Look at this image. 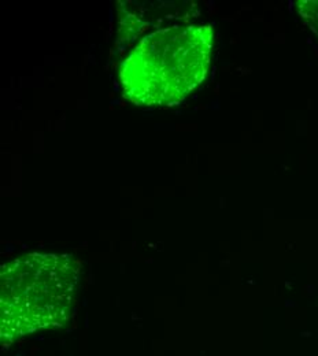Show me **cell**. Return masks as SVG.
Returning a JSON list of instances; mask_svg holds the SVG:
<instances>
[{"instance_id":"6da1fadb","label":"cell","mask_w":318,"mask_h":356,"mask_svg":"<svg viewBox=\"0 0 318 356\" xmlns=\"http://www.w3.org/2000/svg\"><path fill=\"white\" fill-rule=\"evenodd\" d=\"M81 262L67 254L32 252L0 267V344L61 329L73 315Z\"/></svg>"},{"instance_id":"7a4b0ae2","label":"cell","mask_w":318,"mask_h":356,"mask_svg":"<svg viewBox=\"0 0 318 356\" xmlns=\"http://www.w3.org/2000/svg\"><path fill=\"white\" fill-rule=\"evenodd\" d=\"M213 44L210 25H175L148 33L120 66L124 97L145 107L180 104L206 80Z\"/></svg>"},{"instance_id":"3957f363","label":"cell","mask_w":318,"mask_h":356,"mask_svg":"<svg viewBox=\"0 0 318 356\" xmlns=\"http://www.w3.org/2000/svg\"><path fill=\"white\" fill-rule=\"evenodd\" d=\"M296 8L305 24L318 38V0H298Z\"/></svg>"}]
</instances>
